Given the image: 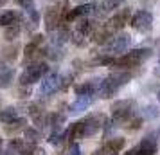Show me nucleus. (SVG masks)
I'll return each instance as SVG.
<instances>
[{
  "mask_svg": "<svg viewBox=\"0 0 160 155\" xmlns=\"http://www.w3.org/2000/svg\"><path fill=\"white\" fill-rule=\"evenodd\" d=\"M104 125V116L102 114H92L87 116L85 119H81L78 123L70 125L68 132H67V139L70 141H78V139H85V137H92L99 132Z\"/></svg>",
  "mask_w": 160,
  "mask_h": 155,
  "instance_id": "obj_1",
  "label": "nucleus"
},
{
  "mask_svg": "<svg viewBox=\"0 0 160 155\" xmlns=\"http://www.w3.org/2000/svg\"><path fill=\"white\" fill-rule=\"evenodd\" d=\"M130 80H131V74H128V72H121V70L112 72L106 80H102V85H101V89H99L97 94H99V97H102V99L112 97L113 94L119 92L121 87H124L126 83H130Z\"/></svg>",
  "mask_w": 160,
  "mask_h": 155,
  "instance_id": "obj_2",
  "label": "nucleus"
},
{
  "mask_svg": "<svg viewBox=\"0 0 160 155\" xmlns=\"http://www.w3.org/2000/svg\"><path fill=\"white\" fill-rule=\"evenodd\" d=\"M149 56H151L149 49H133V51H128L124 52L122 56L115 58L112 61V67H117V69H135L142 61H146Z\"/></svg>",
  "mask_w": 160,
  "mask_h": 155,
  "instance_id": "obj_3",
  "label": "nucleus"
},
{
  "mask_svg": "<svg viewBox=\"0 0 160 155\" xmlns=\"http://www.w3.org/2000/svg\"><path fill=\"white\" fill-rule=\"evenodd\" d=\"M47 72H49V65L45 61H34V63H31V65L25 67V70L20 74V85L22 87L34 85L43 76H47Z\"/></svg>",
  "mask_w": 160,
  "mask_h": 155,
  "instance_id": "obj_4",
  "label": "nucleus"
},
{
  "mask_svg": "<svg viewBox=\"0 0 160 155\" xmlns=\"http://www.w3.org/2000/svg\"><path fill=\"white\" fill-rule=\"evenodd\" d=\"M133 101L130 99H121V101H115V103L112 105V119L115 121V123H122L126 125L131 117H133Z\"/></svg>",
  "mask_w": 160,
  "mask_h": 155,
  "instance_id": "obj_5",
  "label": "nucleus"
},
{
  "mask_svg": "<svg viewBox=\"0 0 160 155\" xmlns=\"http://www.w3.org/2000/svg\"><path fill=\"white\" fill-rule=\"evenodd\" d=\"M131 27L142 34H148L151 33L153 29V16L149 11H138L137 15L131 18Z\"/></svg>",
  "mask_w": 160,
  "mask_h": 155,
  "instance_id": "obj_6",
  "label": "nucleus"
},
{
  "mask_svg": "<svg viewBox=\"0 0 160 155\" xmlns=\"http://www.w3.org/2000/svg\"><path fill=\"white\" fill-rule=\"evenodd\" d=\"M158 150V142L153 139L151 135H148L138 142L137 146H133L131 150H128L124 155H155Z\"/></svg>",
  "mask_w": 160,
  "mask_h": 155,
  "instance_id": "obj_7",
  "label": "nucleus"
},
{
  "mask_svg": "<svg viewBox=\"0 0 160 155\" xmlns=\"http://www.w3.org/2000/svg\"><path fill=\"white\" fill-rule=\"evenodd\" d=\"M43 40L45 36H42V34H36V36L31 40L29 44L25 45V63L27 61H38V59L42 58V54H43L45 51H42V45H43Z\"/></svg>",
  "mask_w": 160,
  "mask_h": 155,
  "instance_id": "obj_8",
  "label": "nucleus"
},
{
  "mask_svg": "<svg viewBox=\"0 0 160 155\" xmlns=\"http://www.w3.org/2000/svg\"><path fill=\"white\" fill-rule=\"evenodd\" d=\"M63 85V78L56 72H51L47 74L43 80H42V85H40V94L42 96H49L52 92H56L58 89H61Z\"/></svg>",
  "mask_w": 160,
  "mask_h": 155,
  "instance_id": "obj_9",
  "label": "nucleus"
},
{
  "mask_svg": "<svg viewBox=\"0 0 160 155\" xmlns=\"http://www.w3.org/2000/svg\"><path fill=\"white\" fill-rule=\"evenodd\" d=\"M130 45H131V36L130 34H119V36H113L112 38V42L106 44V54L126 52Z\"/></svg>",
  "mask_w": 160,
  "mask_h": 155,
  "instance_id": "obj_10",
  "label": "nucleus"
},
{
  "mask_svg": "<svg viewBox=\"0 0 160 155\" xmlns=\"http://www.w3.org/2000/svg\"><path fill=\"white\" fill-rule=\"evenodd\" d=\"M124 139L122 137H113V139H108L104 144H102L99 150H95L94 155H119L124 148Z\"/></svg>",
  "mask_w": 160,
  "mask_h": 155,
  "instance_id": "obj_11",
  "label": "nucleus"
},
{
  "mask_svg": "<svg viewBox=\"0 0 160 155\" xmlns=\"http://www.w3.org/2000/svg\"><path fill=\"white\" fill-rule=\"evenodd\" d=\"M128 22H131V11L130 9H121V11H117L115 15L110 18L106 25H108L113 33H117V31L122 29Z\"/></svg>",
  "mask_w": 160,
  "mask_h": 155,
  "instance_id": "obj_12",
  "label": "nucleus"
},
{
  "mask_svg": "<svg viewBox=\"0 0 160 155\" xmlns=\"http://www.w3.org/2000/svg\"><path fill=\"white\" fill-rule=\"evenodd\" d=\"M94 99H95V94H79V96L76 97V101L70 103L68 112L70 114H79V112L87 110L88 106L94 103Z\"/></svg>",
  "mask_w": 160,
  "mask_h": 155,
  "instance_id": "obj_13",
  "label": "nucleus"
},
{
  "mask_svg": "<svg viewBox=\"0 0 160 155\" xmlns=\"http://www.w3.org/2000/svg\"><path fill=\"white\" fill-rule=\"evenodd\" d=\"M18 6L22 9H25L27 16L31 18V25H32V29H34L38 25V22H40V15H38L36 8H34V0H18Z\"/></svg>",
  "mask_w": 160,
  "mask_h": 155,
  "instance_id": "obj_14",
  "label": "nucleus"
},
{
  "mask_svg": "<svg viewBox=\"0 0 160 155\" xmlns=\"http://www.w3.org/2000/svg\"><path fill=\"white\" fill-rule=\"evenodd\" d=\"M16 119H20V116H18V110H16L15 106H6L4 110L0 112V121L4 125H9V123L16 121Z\"/></svg>",
  "mask_w": 160,
  "mask_h": 155,
  "instance_id": "obj_15",
  "label": "nucleus"
},
{
  "mask_svg": "<svg viewBox=\"0 0 160 155\" xmlns=\"http://www.w3.org/2000/svg\"><path fill=\"white\" fill-rule=\"evenodd\" d=\"M18 22H20V15L16 11H6V13L0 15V25L2 27H9V25L18 23Z\"/></svg>",
  "mask_w": 160,
  "mask_h": 155,
  "instance_id": "obj_16",
  "label": "nucleus"
},
{
  "mask_svg": "<svg viewBox=\"0 0 160 155\" xmlns=\"http://www.w3.org/2000/svg\"><path fill=\"white\" fill-rule=\"evenodd\" d=\"M122 2L121 0H99V4H95L97 8H101V13H110L115 8H119Z\"/></svg>",
  "mask_w": 160,
  "mask_h": 155,
  "instance_id": "obj_17",
  "label": "nucleus"
},
{
  "mask_svg": "<svg viewBox=\"0 0 160 155\" xmlns=\"http://www.w3.org/2000/svg\"><path fill=\"white\" fill-rule=\"evenodd\" d=\"M18 34H20V25H18V23H13V25L6 27L4 38H6L8 42H13V40H16V38H18Z\"/></svg>",
  "mask_w": 160,
  "mask_h": 155,
  "instance_id": "obj_18",
  "label": "nucleus"
},
{
  "mask_svg": "<svg viewBox=\"0 0 160 155\" xmlns=\"http://www.w3.org/2000/svg\"><path fill=\"white\" fill-rule=\"evenodd\" d=\"M13 76H15V70L13 69H8L6 72L0 74V89H8L11 81H13Z\"/></svg>",
  "mask_w": 160,
  "mask_h": 155,
  "instance_id": "obj_19",
  "label": "nucleus"
},
{
  "mask_svg": "<svg viewBox=\"0 0 160 155\" xmlns=\"http://www.w3.org/2000/svg\"><path fill=\"white\" fill-rule=\"evenodd\" d=\"M25 146H27V141L25 139H11L9 141V148L13 152H16V153H22L23 150H25Z\"/></svg>",
  "mask_w": 160,
  "mask_h": 155,
  "instance_id": "obj_20",
  "label": "nucleus"
},
{
  "mask_svg": "<svg viewBox=\"0 0 160 155\" xmlns=\"http://www.w3.org/2000/svg\"><path fill=\"white\" fill-rule=\"evenodd\" d=\"M63 121H65V116L63 114H51L49 116V125L52 126V130H58Z\"/></svg>",
  "mask_w": 160,
  "mask_h": 155,
  "instance_id": "obj_21",
  "label": "nucleus"
},
{
  "mask_svg": "<svg viewBox=\"0 0 160 155\" xmlns=\"http://www.w3.org/2000/svg\"><path fill=\"white\" fill-rule=\"evenodd\" d=\"M40 132H38L36 128H25V141H29L32 144H36L38 141H40Z\"/></svg>",
  "mask_w": 160,
  "mask_h": 155,
  "instance_id": "obj_22",
  "label": "nucleus"
},
{
  "mask_svg": "<svg viewBox=\"0 0 160 155\" xmlns=\"http://www.w3.org/2000/svg\"><path fill=\"white\" fill-rule=\"evenodd\" d=\"M23 125H25V119L20 117V119H16V121H13V123H9V125H6V130H8L9 133H11V132H16V130L23 128Z\"/></svg>",
  "mask_w": 160,
  "mask_h": 155,
  "instance_id": "obj_23",
  "label": "nucleus"
},
{
  "mask_svg": "<svg viewBox=\"0 0 160 155\" xmlns=\"http://www.w3.org/2000/svg\"><path fill=\"white\" fill-rule=\"evenodd\" d=\"M70 40H72L76 45H79V47H81V45H85V34L79 33L78 29H74L72 33H70Z\"/></svg>",
  "mask_w": 160,
  "mask_h": 155,
  "instance_id": "obj_24",
  "label": "nucleus"
},
{
  "mask_svg": "<svg viewBox=\"0 0 160 155\" xmlns=\"http://www.w3.org/2000/svg\"><path fill=\"white\" fill-rule=\"evenodd\" d=\"M140 125H142V119L140 117H131L128 123H126V128L128 130H137V128H140Z\"/></svg>",
  "mask_w": 160,
  "mask_h": 155,
  "instance_id": "obj_25",
  "label": "nucleus"
},
{
  "mask_svg": "<svg viewBox=\"0 0 160 155\" xmlns=\"http://www.w3.org/2000/svg\"><path fill=\"white\" fill-rule=\"evenodd\" d=\"M16 51H18V47L13 45V47H8V49H4V58L8 59H16Z\"/></svg>",
  "mask_w": 160,
  "mask_h": 155,
  "instance_id": "obj_26",
  "label": "nucleus"
},
{
  "mask_svg": "<svg viewBox=\"0 0 160 155\" xmlns=\"http://www.w3.org/2000/svg\"><path fill=\"white\" fill-rule=\"evenodd\" d=\"M63 137H65L63 133H52V135H51V139H49V142H51V144H59Z\"/></svg>",
  "mask_w": 160,
  "mask_h": 155,
  "instance_id": "obj_27",
  "label": "nucleus"
},
{
  "mask_svg": "<svg viewBox=\"0 0 160 155\" xmlns=\"http://www.w3.org/2000/svg\"><path fill=\"white\" fill-rule=\"evenodd\" d=\"M81 153V148H79V144L78 142H74L72 144V148H70V153L68 155H79Z\"/></svg>",
  "mask_w": 160,
  "mask_h": 155,
  "instance_id": "obj_28",
  "label": "nucleus"
},
{
  "mask_svg": "<svg viewBox=\"0 0 160 155\" xmlns=\"http://www.w3.org/2000/svg\"><path fill=\"white\" fill-rule=\"evenodd\" d=\"M146 116H149V117H155V116H158V112H155V108H153V106H148V108H146Z\"/></svg>",
  "mask_w": 160,
  "mask_h": 155,
  "instance_id": "obj_29",
  "label": "nucleus"
},
{
  "mask_svg": "<svg viewBox=\"0 0 160 155\" xmlns=\"http://www.w3.org/2000/svg\"><path fill=\"white\" fill-rule=\"evenodd\" d=\"M8 69H9V67H6V63H4V61H0V74H2V72H6Z\"/></svg>",
  "mask_w": 160,
  "mask_h": 155,
  "instance_id": "obj_30",
  "label": "nucleus"
},
{
  "mask_svg": "<svg viewBox=\"0 0 160 155\" xmlns=\"http://www.w3.org/2000/svg\"><path fill=\"white\" fill-rule=\"evenodd\" d=\"M0 155H16V152H13V150L9 148L8 152H2V153H0Z\"/></svg>",
  "mask_w": 160,
  "mask_h": 155,
  "instance_id": "obj_31",
  "label": "nucleus"
},
{
  "mask_svg": "<svg viewBox=\"0 0 160 155\" xmlns=\"http://www.w3.org/2000/svg\"><path fill=\"white\" fill-rule=\"evenodd\" d=\"M157 52H158V59H160V40L157 42Z\"/></svg>",
  "mask_w": 160,
  "mask_h": 155,
  "instance_id": "obj_32",
  "label": "nucleus"
},
{
  "mask_svg": "<svg viewBox=\"0 0 160 155\" xmlns=\"http://www.w3.org/2000/svg\"><path fill=\"white\" fill-rule=\"evenodd\" d=\"M2 146H4V141H2V137H0V153H2Z\"/></svg>",
  "mask_w": 160,
  "mask_h": 155,
  "instance_id": "obj_33",
  "label": "nucleus"
},
{
  "mask_svg": "<svg viewBox=\"0 0 160 155\" xmlns=\"http://www.w3.org/2000/svg\"><path fill=\"white\" fill-rule=\"evenodd\" d=\"M6 2H8V0H0V8H2V6H4Z\"/></svg>",
  "mask_w": 160,
  "mask_h": 155,
  "instance_id": "obj_34",
  "label": "nucleus"
},
{
  "mask_svg": "<svg viewBox=\"0 0 160 155\" xmlns=\"http://www.w3.org/2000/svg\"><path fill=\"white\" fill-rule=\"evenodd\" d=\"M158 74H160V70H158Z\"/></svg>",
  "mask_w": 160,
  "mask_h": 155,
  "instance_id": "obj_35",
  "label": "nucleus"
}]
</instances>
